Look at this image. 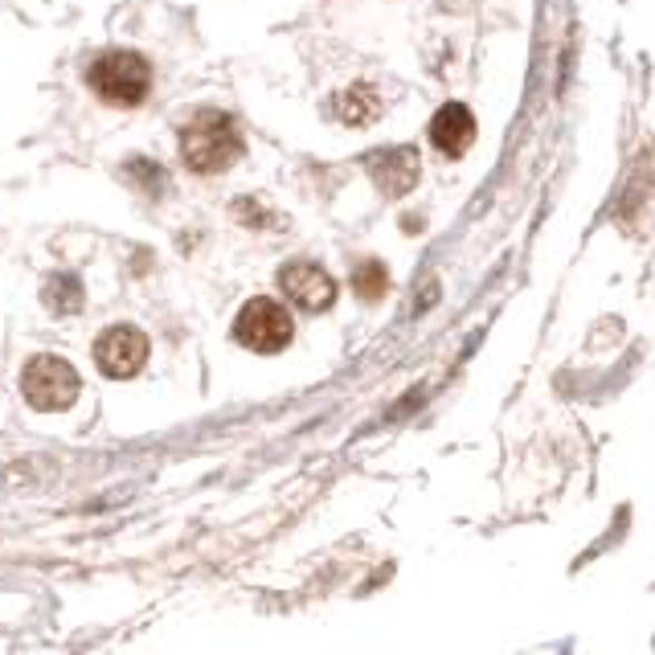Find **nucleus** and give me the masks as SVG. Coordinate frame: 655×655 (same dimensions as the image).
<instances>
[{"instance_id":"obj_1","label":"nucleus","mask_w":655,"mask_h":655,"mask_svg":"<svg viewBox=\"0 0 655 655\" xmlns=\"http://www.w3.org/2000/svg\"><path fill=\"white\" fill-rule=\"evenodd\" d=\"M242 156V136L234 119L222 111H197L180 131V160L189 164L193 173L214 177L226 173L229 164Z\"/></svg>"},{"instance_id":"obj_2","label":"nucleus","mask_w":655,"mask_h":655,"mask_svg":"<svg viewBox=\"0 0 655 655\" xmlns=\"http://www.w3.org/2000/svg\"><path fill=\"white\" fill-rule=\"evenodd\" d=\"M87 82L102 102H111V107H136L151 90V66L131 50H111L90 66Z\"/></svg>"},{"instance_id":"obj_3","label":"nucleus","mask_w":655,"mask_h":655,"mask_svg":"<svg viewBox=\"0 0 655 655\" xmlns=\"http://www.w3.org/2000/svg\"><path fill=\"white\" fill-rule=\"evenodd\" d=\"M21 393H26V402L33 405V410H46V414L75 405V398H78L75 365L50 353L33 356L26 365V373H21Z\"/></svg>"},{"instance_id":"obj_4","label":"nucleus","mask_w":655,"mask_h":655,"mask_svg":"<svg viewBox=\"0 0 655 655\" xmlns=\"http://www.w3.org/2000/svg\"><path fill=\"white\" fill-rule=\"evenodd\" d=\"M234 336L251 353H283L295 336V324L278 300H251L234 320Z\"/></svg>"},{"instance_id":"obj_5","label":"nucleus","mask_w":655,"mask_h":655,"mask_svg":"<svg viewBox=\"0 0 655 655\" xmlns=\"http://www.w3.org/2000/svg\"><path fill=\"white\" fill-rule=\"evenodd\" d=\"M148 361V336L131 324H115L107 328L99 341H95V365H99L102 378H136Z\"/></svg>"},{"instance_id":"obj_6","label":"nucleus","mask_w":655,"mask_h":655,"mask_svg":"<svg viewBox=\"0 0 655 655\" xmlns=\"http://www.w3.org/2000/svg\"><path fill=\"white\" fill-rule=\"evenodd\" d=\"M278 291H283V300H291L300 312L315 315L332 307V300H336V278L315 263H287L278 271Z\"/></svg>"},{"instance_id":"obj_7","label":"nucleus","mask_w":655,"mask_h":655,"mask_svg":"<svg viewBox=\"0 0 655 655\" xmlns=\"http://www.w3.org/2000/svg\"><path fill=\"white\" fill-rule=\"evenodd\" d=\"M476 115L467 111L463 102H447L439 107V115L430 119V144L442 151V156H463L471 144H476Z\"/></svg>"},{"instance_id":"obj_8","label":"nucleus","mask_w":655,"mask_h":655,"mask_svg":"<svg viewBox=\"0 0 655 655\" xmlns=\"http://www.w3.org/2000/svg\"><path fill=\"white\" fill-rule=\"evenodd\" d=\"M373 180L385 197H402L418 185V173H422V160H418L414 148H390L373 156Z\"/></svg>"},{"instance_id":"obj_9","label":"nucleus","mask_w":655,"mask_h":655,"mask_svg":"<svg viewBox=\"0 0 655 655\" xmlns=\"http://www.w3.org/2000/svg\"><path fill=\"white\" fill-rule=\"evenodd\" d=\"M336 115H341V124H349V127H365V124H373L381 115V95L369 82H356V87H349L336 99Z\"/></svg>"},{"instance_id":"obj_10","label":"nucleus","mask_w":655,"mask_h":655,"mask_svg":"<svg viewBox=\"0 0 655 655\" xmlns=\"http://www.w3.org/2000/svg\"><path fill=\"white\" fill-rule=\"evenodd\" d=\"M46 307L58 315H75L82 307V283L75 275H58L50 278V287H46Z\"/></svg>"},{"instance_id":"obj_11","label":"nucleus","mask_w":655,"mask_h":655,"mask_svg":"<svg viewBox=\"0 0 655 655\" xmlns=\"http://www.w3.org/2000/svg\"><path fill=\"white\" fill-rule=\"evenodd\" d=\"M385 287H390V271L378 263V258H369V263H361L353 271V291L361 295V300H381L385 295Z\"/></svg>"},{"instance_id":"obj_12","label":"nucleus","mask_w":655,"mask_h":655,"mask_svg":"<svg viewBox=\"0 0 655 655\" xmlns=\"http://www.w3.org/2000/svg\"><path fill=\"white\" fill-rule=\"evenodd\" d=\"M127 177L139 180L148 197H160L164 185H168V180H164V173H160V164H148V160H131V164H127Z\"/></svg>"}]
</instances>
